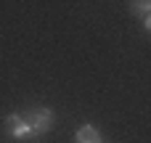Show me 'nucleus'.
Masks as SVG:
<instances>
[{"instance_id": "1", "label": "nucleus", "mask_w": 151, "mask_h": 143, "mask_svg": "<svg viewBox=\"0 0 151 143\" xmlns=\"http://www.w3.org/2000/svg\"><path fill=\"white\" fill-rule=\"evenodd\" d=\"M24 119L29 122V127H32V133H35V138H40V135H45L50 127H53V111L50 109H45V106H37V109H29L27 114H24Z\"/></svg>"}, {"instance_id": "2", "label": "nucleus", "mask_w": 151, "mask_h": 143, "mask_svg": "<svg viewBox=\"0 0 151 143\" xmlns=\"http://www.w3.org/2000/svg\"><path fill=\"white\" fill-rule=\"evenodd\" d=\"M3 127H5V133L11 135V138H16V141H29V138H35V133H32V127H29V122L24 119V114H5L3 117Z\"/></svg>"}, {"instance_id": "3", "label": "nucleus", "mask_w": 151, "mask_h": 143, "mask_svg": "<svg viewBox=\"0 0 151 143\" xmlns=\"http://www.w3.org/2000/svg\"><path fill=\"white\" fill-rule=\"evenodd\" d=\"M74 141H77V143H104V141H101V133H98L93 125H82V127H77Z\"/></svg>"}, {"instance_id": "4", "label": "nucleus", "mask_w": 151, "mask_h": 143, "mask_svg": "<svg viewBox=\"0 0 151 143\" xmlns=\"http://www.w3.org/2000/svg\"><path fill=\"white\" fill-rule=\"evenodd\" d=\"M133 13H138L141 19L151 13V0H133Z\"/></svg>"}, {"instance_id": "5", "label": "nucleus", "mask_w": 151, "mask_h": 143, "mask_svg": "<svg viewBox=\"0 0 151 143\" xmlns=\"http://www.w3.org/2000/svg\"><path fill=\"white\" fill-rule=\"evenodd\" d=\"M143 27L151 32V13H149V16H143Z\"/></svg>"}]
</instances>
